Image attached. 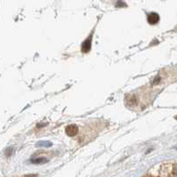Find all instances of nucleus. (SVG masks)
Wrapping results in <instances>:
<instances>
[{"label":"nucleus","mask_w":177,"mask_h":177,"mask_svg":"<svg viewBox=\"0 0 177 177\" xmlns=\"http://www.w3.org/2000/svg\"><path fill=\"white\" fill-rule=\"evenodd\" d=\"M78 131H79L78 127H77V125H75V124L68 125V126L66 128V129H65V132H66V134H67L68 136H74V135H76L78 134Z\"/></svg>","instance_id":"f257e3e1"},{"label":"nucleus","mask_w":177,"mask_h":177,"mask_svg":"<svg viewBox=\"0 0 177 177\" xmlns=\"http://www.w3.org/2000/svg\"><path fill=\"white\" fill-rule=\"evenodd\" d=\"M30 162L32 164H36V165H41V164H45L48 162V159L45 157H39V158L32 159Z\"/></svg>","instance_id":"20e7f679"},{"label":"nucleus","mask_w":177,"mask_h":177,"mask_svg":"<svg viewBox=\"0 0 177 177\" xmlns=\"http://www.w3.org/2000/svg\"><path fill=\"white\" fill-rule=\"evenodd\" d=\"M25 177H38V175H33V174H31V175H25Z\"/></svg>","instance_id":"6e6552de"},{"label":"nucleus","mask_w":177,"mask_h":177,"mask_svg":"<svg viewBox=\"0 0 177 177\" xmlns=\"http://www.w3.org/2000/svg\"><path fill=\"white\" fill-rule=\"evenodd\" d=\"M174 173H175V175L177 176V166L175 168V170H174Z\"/></svg>","instance_id":"1a4fd4ad"},{"label":"nucleus","mask_w":177,"mask_h":177,"mask_svg":"<svg viewBox=\"0 0 177 177\" xmlns=\"http://www.w3.org/2000/svg\"><path fill=\"white\" fill-rule=\"evenodd\" d=\"M116 6H117V7H126L127 5H126V3H124L123 1H118V2L116 3Z\"/></svg>","instance_id":"0eeeda50"},{"label":"nucleus","mask_w":177,"mask_h":177,"mask_svg":"<svg viewBox=\"0 0 177 177\" xmlns=\"http://www.w3.org/2000/svg\"><path fill=\"white\" fill-rule=\"evenodd\" d=\"M91 40H92V35H90L88 38L82 44V51L83 53H88L91 49Z\"/></svg>","instance_id":"f03ea898"},{"label":"nucleus","mask_w":177,"mask_h":177,"mask_svg":"<svg viewBox=\"0 0 177 177\" xmlns=\"http://www.w3.org/2000/svg\"><path fill=\"white\" fill-rule=\"evenodd\" d=\"M52 146V143L49 141H40L36 144V147H51Z\"/></svg>","instance_id":"39448f33"},{"label":"nucleus","mask_w":177,"mask_h":177,"mask_svg":"<svg viewBox=\"0 0 177 177\" xmlns=\"http://www.w3.org/2000/svg\"><path fill=\"white\" fill-rule=\"evenodd\" d=\"M13 153H14V149L12 147L7 148L5 150V155H6V157H11L13 155Z\"/></svg>","instance_id":"423d86ee"},{"label":"nucleus","mask_w":177,"mask_h":177,"mask_svg":"<svg viewBox=\"0 0 177 177\" xmlns=\"http://www.w3.org/2000/svg\"><path fill=\"white\" fill-rule=\"evenodd\" d=\"M147 20L151 25H155L160 21V15L157 13H150L147 14Z\"/></svg>","instance_id":"7ed1b4c3"}]
</instances>
